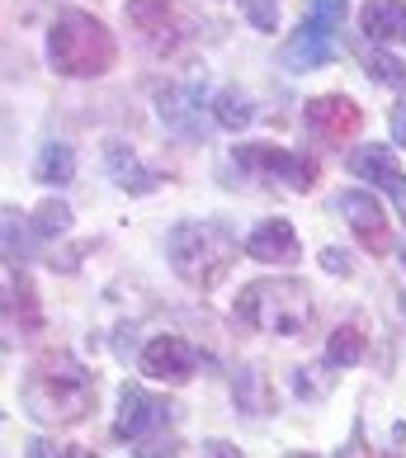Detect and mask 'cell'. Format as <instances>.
Returning a JSON list of instances; mask_svg holds the SVG:
<instances>
[{
	"label": "cell",
	"instance_id": "cell-1",
	"mask_svg": "<svg viewBox=\"0 0 406 458\" xmlns=\"http://www.w3.org/2000/svg\"><path fill=\"white\" fill-rule=\"evenodd\" d=\"M24 411L38 426H76L95 411V373L66 350H47L33 360L29 378L20 387Z\"/></svg>",
	"mask_w": 406,
	"mask_h": 458
},
{
	"label": "cell",
	"instance_id": "cell-2",
	"mask_svg": "<svg viewBox=\"0 0 406 458\" xmlns=\"http://www.w3.org/2000/svg\"><path fill=\"white\" fill-rule=\"evenodd\" d=\"M118 57L114 33L86 10H62L53 33H47V62H53L57 76L72 81H95L105 76Z\"/></svg>",
	"mask_w": 406,
	"mask_h": 458
},
{
	"label": "cell",
	"instance_id": "cell-3",
	"mask_svg": "<svg viewBox=\"0 0 406 458\" xmlns=\"http://www.w3.org/2000/svg\"><path fill=\"white\" fill-rule=\"evenodd\" d=\"M165 256H171V269L190 284V288H217L227 279V269L236 265L241 246L223 223H180L165 236Z\"/></svg>",
	"mask_w": 406,
	"mask_h": 458
},
{
	"label": "cell",
	"instance_id": "cell-4",
	"mask_svg": "<svg viewBox=\"0 0 406 458\" xmlns=\"http://www.w3.org/2000/svg\"><path fill=\"white\" fill-rule=\"evenodd\" d=\"M236 317L265 335H302L317 317V302L302 279H256L236 298Z\"/></svg>",
	"mask_w": 406,
	"mask_h": 458
},
{
	"label": "cell",
	"instance_id": "cell-5",
	"mask_svg": "<svg viewBox=\"0 0 406 458\" xmlns=\"http://www.w3.org/2000/svg\"><path fill=\"white\" fill-rule=\"evenodd\" d=\"M236 161H241L246 171H260V175H269V180L293 184V190H312V184H317V165H312L308 157H293V151L269 147V142L236 147Z\"/></svg>",
	"mask_w": 406,
	"mask_h": 458
},
{
	"label": "cell",
	"instance_id": "cell-6",
	"mask_svg": "<svg viewBox=\"0 0 406 458\" xmlns=\"http://www.w3.org/2000/svg\"><path fill=\"white\" fill-rule=\"evenodd\" d=\"M308 123H312V132L321 142L341 147V142H350L354 132L364 128V109L354 105V99H345V95H317L308 105Z\"/></svg>",
	"mask_w": 406,
	"mask_h": 458
},
{
	"label": "cell",
	"instance_id": "cell-7",
	"mask_svg": "<svg viewBox=\"0 0 406 458\" xmlns=\"http://www.w3.org/2000/svg\"><path fill=\"white\" fill-rule=\"evenodd\" d=\"M199 369V350L180 335H156L147 350H142V373L156 383H190Z\"/></svg>",
	"mask_w": 406,
	"mask_h": 458
},
{
	"label": "cell",
	"instance_id": "cell-8",
	"mask_svg": "<svg viewBox=\"0 0 406 458\" xmlns=\"http://www.w3.org/2000/svg\"><path fill=\"white\" fill-rule=\"evenodd\" d=\"M43 327V312H38V298H33V288L24 279L14 284H0V345H14L33 335Z\"/></svg>",
	"mask_w": 406,
	"mask_h": 458
},
{
	"label": "cell",
	"instance_id": "cell-9",
	"mask_svg": "<svg viewBox=\"0 0 406 458\" xmlns=\"http://www.w3.org/2000/svg\"><path fill=\"white\" fill-rule=\"evenodd\" d=\"M165 416H171V406H165L161 397L142 393V387H123V397H118L114 435H118V439H147L151 430L165 426Z\"/></svg>",
	"mask_w": 406,
	"mask_h": 458
},
{
	"label": "cell",
	"instance_id": "cell-10",
	"mask_svg": "<svg viewBox=\"0 0 406 458\" xmlns=\"http://www.w3.org/2000/svg\"><path fill=\"white\" fill-rule=\"evenodd\" d=\"M335 57V38H331V24H321L317 14L312 20H302L289 43H283V62L293 66V72H317V66H326Z\"/></svg>",
	"mask_w": 406,
	"mask_h": 458
},
{
	"label": "cell",
	"instance_id": "cell-11",
	"mask_svg": "<svg viewBox=\"0 0 406 458\" xmlns=\"http://www.w3.org/2000/svg\"><path fill=\"white\" fill-rule=\"evenodd\" d=\"M341 213L350 217L354 236H359L374 256H387V250H393V223H387V213L378 208L374 194H345L341 199Z\"/></svg>",
	"mask_w": 406,
	"mask_h": 458
},
{
	"label": "cell",
	"instance_id": "cell-12",
	"mask_svg": "<svg viewBox=\"0 0 406 458\" xmlns=\"http://www.w3.org/2000/svg\"><path fill=\"white\" fill-rule=\"evenodd\" d=\"M241 250L250 260H260V265H293L298 260V232L293 223H283V217H269V223H260L256 232L241 242Z\"/></svg>",
	"mask_w": 406,
	"mask_h": 458
},
{
	"label": "cell",
	"instance_id": "cell-13",
	"mask_svg": "<svg viewBox=\"0 0 406 458\" xmlns=\"http://www.w3.org/2000/svg\"><path fill=\"white\" fill-rule=\"evenodd\" d=\"M156 105H161V123L165 128H175L180 138H203V128H208V118H203V95L194 86H165L156 95Z\"/></svg>",
	"mask_w": 406,
	"mask_h": 458
},
{
	"label": "cell",
	"instance_id": "cell-14",
	"mask_svg": "<svg viewBox=\"0 0 406 458\" xmlns=\"http://www.w3.org/2000/svg\"><path fill=\"white\" fill-rule=\"evenodd\" d=\"M350 175H354V180H364V184H378V190H383V194H393V199L406 190V171H402V161H397L387 147H354Z\"/></svg>",
	"mask_w": 406,
	"mask_h": 458
},
{
	"label": "cell",
	"instance_id": "cell-15",
	"mask_svg": "<svg viewBox=\"0 0 406 458\" xmlns=\"http://www.w3.org/2000/svg\"><path fill=\"white\" fill-rule=\"evenodd\" d=\"M105 165H109V180L118 184V190H128V194H151L156 190V175H151L147 165L132 157V147H123V142L105 147Z\"/></svg>",
	"mask_w": 406,
	"mask_h": 458
},
{
	"label": "cell",
	"instance_id": "cell-16",
	"mask_svg": "<svg viewBox=\"0 0 406 458\" xmlns=\"http://www.w3.org/2000/svg\"><path fill=\"white\" fill-rule=\"evenodd\" d=\"M359 29L374 43L406 38V5H402V0H368V5L359 10Z\"/></svg>",
	"mask_w": 406,
	"mask_h": 458
},
{
	"label": "cell",
	"instance_id": "cell-17",
	"mask_svg": "<svg viewBox=\"0 0 406 458\" xmlns=\"http://www.w3.org/2000/svg\"><path fill=\"white\" fill-rule=\"evenodd\" d=\"M128 24L142 29L151 43H161L175 33V10L171 0H128Z\"/></svg>",
	"mask_w": 406,
	"mask_h": 458
},
{
	"label": "cell",
	"instance_id": "cell-18",
	"mask_svg": "<svg viewBox=\"0 0 406 458\" xmlns=\"http://www.w3.org/2000/svg\"><path fill=\"white\" fill-rule=\"evenodd\" d=\"M76 175V151L66 142H47L38 151V161H33V180L38 184H66Z\"/></svg>",
	"mask_w": 406,
	"mask_h": 458
},
{
	"label": "cell",
	"instance_id": "cell-19",
	"mask_svg": "<svg viewBox=\"0 0 406 458\" xmlns=\"http://www.w3.org/2000/svg\"><path fill=\"white\" fill-rule=\"evenodd\" d=\"M364 327H354V321H345V327H335V335L326 341V364L331 369H350L364 360Z\"/></svg>",
	"mask_w": 406,
	"mask_h": 458
},
{
	"label": "cell",
	"instance_id": "cell-20",
	"mask_svg": "<svg viewBox=\"0 0 406 458\" xmlns=\"http://www.w3.org/2000/svg\"><path fill=\"white\" fill-rule=\"evenodd\" d=\"M213 118H217V128H227V132H241L250 118V99L236 90V86H227V90H217V99H213Z\"/></svg>",
	"mask_w": 406,
	"mask_h": 458
},
{
	"label": "cell",
	"instance_id": "cell-21",
	"mask_svg": "<svg viewBox=\"0 0 406 458\" xmlns=\"http://www.w3.org/2000/svg\"><path fill=\"white\" fill-rule=\"evenodd\" d=\"M66 227H72V208H66L62 199H43L38 208H33V223H29V232L38 236V242H53V236H66Z\"/></svg>",
	"mask_w": 406,
	"mask_h": 458
},
{
	"label": "cell",
	"instance_id": "cell-22",
	"mask_svg": "<svg viewBox=\"0 0 406 458\" xmlns=\"http://www.w3.org/2000/svg\"><path fill=\"white\" fill-rule=\"evenodd\" d=\"M0 260H10V265H24L29 260L24 223H20V213H10V208H0Z\"/></svg>",
	"mask_w": 406,
	"mask_h": 458
},
{
	"label": "cell",
	"instance_id": "cell-23",
	"mask_svg": "<svg viewBox=\"0 0 406 458\" xmlns=\"http://www.w3.org/2000/svg\"><path fill=\"white\" fill-rule=\"evenodd\" d=\"M364 66H368V76H374L378 86H406V62H397V57H387V53H368V57H364Z\"/></svg>",
	"mask_w": 406,
	"mask_h": 458
},
{
	"label": "cell",
	"instance_id": "cell-24",
	"mask_svg": "<svg viewBox=\"0 0 406 458\" xmlns=\"http://www.w3.org/2000/svg\"><path fill=\"white\" fill-rule=\"evenodd\" d=\"M241 10H246V20L256 24L260 33H275V29H279V10H275V0H241Z\"/></svg>",
	"mask_w": 406,
	"mask_h": 458
},
{
	"label": "cell",
	"instance_id": "cell-25",
	"mask_svg": "<svg viewBox=\"0 0 406 458\" xmlns=\"http://www.w3.org/2000/svg\"><path fill=\"white\" fill-rule=\"evenodd\" d=\"M312 14H317L321 24H331V29H335V24L345 20V0H312Z\"/></svg>",
	"mask_w": 406,
	"mask_h": 458
},
{
	"label": "cell",
	"instance_id": "cell-26",
	"mask_svg": "<svg viewBox=\"0 0 406 458\" xmlns=\"http://www.w3.org/2000/svg\"><path fill=\"white\" fill-rule=\"evenodd\" d=\"M387 123H393V142L406 147V95L393 105V114H387Z\"/></svg>",
	"mask_w": 406,
	"mask_h": 458
},
{
	"label": "cell",
	"instance_id": "cell-27",
	"mask_svg": "<svg viewBox=\"0 0 406 458\" xmlns=\"http://www.w3.org/2000/svg\"><path fill=\"white\" fill-rule=\"evenodd\" d=\"M321 265H326L331 275H350V260H345V250H321Z\"/></svg>",
	"mask_w": 406,
	"mask_h": 458
},
{
	"label": "cell",
	"instance_id": "cell-28",
	"mask_svg": "<svg viewBox=\"0 0 406 458\" xmlns=\"http://www.w3.org/2000/svg\"><path fill=\"white\" fill-rule=\"evenodd\" d=\"M397 199H402V217H406V190H402V194H397Z\"/></svg>",
	"mask_w": 406,
	"mask_h": 458
},
{
	"label": "cell",
	"instance_id": "cell-29",
	"mask_svg": "<svg viewBox=\"0 0 406 458\" xmlns=\"http://www.w3.org/2000/svg\"><path fill=\"white\" fill-rule=\"evenodd\" d=\"M402 312H406V293H402Z\"/></svg>",
	"mask_w": 406,
	"mask_h": 458
},
{
	"label": "cell",
	"instance_id": "cell-30",
	"mask_svg": "<svg viewBox=\"0 0 406 458\" xmlns=\"http://www.w3.org/2000/svg\"><path fill=\"white\" fill-rule=\"evenodd\" d=\"M402 260H406V250H402Z\"/></svg>",
	"mask_w": 406,
	"mask_h": 458
}]
</instances>
